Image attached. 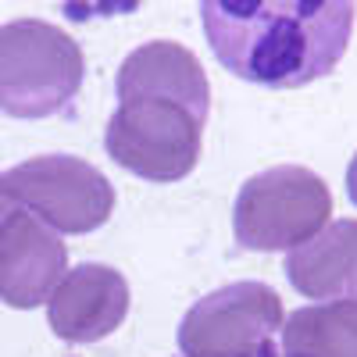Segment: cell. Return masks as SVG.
<instances>
[{"instance_id": "obj_1", "label": "cell", "mask_w": 357, "mask_h": 357, "mask_svg": "<svg viewBox=\"0 0 357 357\" xmlns=\"http://www.w3.org/2000/svg\"><path fill=\"white\" fill-rule=\"evenodd\" d=\"M218 65L268 89L329 75L354 36V0H200Z\"/></svg>"}, {"instance_id": "obj_2", "label": "cell", "mask_w": 357, "mask_h": 357, "mask_svg": "<svg viewBox=\"0 0 357 357\" xmlns=\"http://www.w3.org/2000/svg\"><path fill=\"white\" fill-rule=\"evenodd\" d=\"M82 47L61 25L18 18L0 25V111L11 118L61 114L82 89Z\"/></svg>"}, {"instance_id": "obj_3", "label": "cell", "mask_w": 357, "mask_h": 357, "mask_svg": "<svg viewBox=\"0 0 357 357\" xmlns=\"http://www.w3.org/2000/svg\"><path fill=\"white\" fill-rule=\"evenodd\" d=\"M333 218V190L301 165H275L250 175L232 207V232L243 250H293Z\"/></svg>"}, {"instance_id": "obj_4", "label": "cell", "mask_w": 357, "mask_h": 357, "mask_svg": "<svg viewBox=\"0 0 357 357\" xmlns=\"http://www.w3.org/2000/svg\"><path fill=\"white\" fill-rule=\"evenodd\" d=\"M204 122L183 104L136 97L118 100L104 129L107 158L146 183H178L200 161Z\"/></svg>"}, {"instance_id": "obj_5", "label": "cell", "mask_w": 357, "mask_h": 357, "mask_svg": "<svg viewBox=\"0 0 357 357\" xmlns=\"http://www.w3.org/2000/svg\"><path fill=\"white\" fill-rule=\"evenodd\" d=\"M4 190L47 229L68 236L100 229L114 211V186L104 172L72 154L22 161L4 175Z\"/></svg>"}, {"instance_id": "obj_6", "label": "cell", "mask_w": 357, "mask_h": 357, "mask_svg": "<svg viewBox=\"0 0 357 357\" xmlns=\"http://www.w3.org/2000/svg\"><path fill=\"white\" fill-rule=\"evenodd\" d=\"M282 296L264 282H229L197 301L178 325L186 357H250L282 333Z\"/></svg>"}, {"instance_id": "obj_7", "label": "cell", "mask_w": 357, "mask_h": 357, "mask_svg": "<svg viewBox=\"0 0 357 357\" xmlns=\"http://www.w3.org/2000/svg\"><path fill=\"white\" fill-rule=\"evenodd\" d=\"M68 272V250L29 211H11L0 225V301L33 311L50 301L54 286Z\"/></svg>"}, {"instance_id": "obj_8", "label": "cell", "mask_w": 357, "mask_h": 357, "mask_svg": "<svg viewBox=\"0 0 357 357\" xmlns=\"http://www.w3.org/2000/svg\"><path fill=\"white\" fill-rule=\"evenodd\" d=\"M129 314V282L111 264H75L54 286L47 321L65 343H97L111 336Z\"/></svg>"}, {"instance_id": "obj_9", "label": "cell", "mask_w": 357, "mask_h": 357, "mask_svg": "<svg viewBox=\"0 0 357 357\" xmlns=\"http://www.w3.org/2000/svg\"><path fill=\"white\" fill-rule=\"evenodd\" d=\"M118 100H136V97H158V100H175L190 107L200 122H207L211 111V86L200 68V61L172 40H154L136 47L114 79Z\"/></svg>"}, {"instance_id": "obj_10", "label": "cell", "mask_w": 357, "mask_h": 357, "mask_svg": "<svg viewBox=\"0 0 357 357\" xmlns=\"http://www.w3.org/2000/svg\"><path fill=\"white\" fill-rule=\"evenodd\" d=\"M286 279L307 301L357 296V222L336 218L286 254Z\"/></svg>"}, {"instance_id": "obj_11", "label": "cell", "mask_w": 357, "mask_h": 357, "mask_svg": "<svg viewBox=\"0 0 357 357\" xmlns=\"http://www.w3.org/2000/svg\"><path fill=\"white\" fill-rule=\"evenodd\" d=\"M282 357H357V296L293 311L282 321Z\"/></svg>"}, {"instance_id": "obj_12", "label": "cell", "mask_w": 357, "mask_h": 357, "mask_svg": "<svg viewBox=\"0 0 357 357\" xmlns=\"http://www.w3.org/2000/svg\"><path fill=\"white\" fill-rule=\"evenodd\" d=\"M347 193H350V204L357 207V154H354L350 165H347Z\"/></svg>"}, {"instance_id": "obj_13", "label": "cell", "mask_w": 357, "mask_h": 357, "mask_svg": "<svg viewBox=\"0 0 357 357\" xmlns=\"http://www.w3.org/2000/svg\"><path fill=\"white\" fill-rule=\"evenodd\" d=\"M11 204H15V200L8 197V190H4V175H0V225H4V218H8L11 211H15Z\"/></svg>"}]
</instances>
